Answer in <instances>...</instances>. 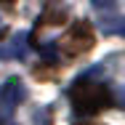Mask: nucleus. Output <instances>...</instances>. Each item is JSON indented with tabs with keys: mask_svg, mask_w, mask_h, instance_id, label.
I'll return each mask as SVG.
<instances>
[{
	"mask_svg": "<svg viewBox=\"0 0 125 125\" xmlns=\"http://www.w3.org/2000/svg\"><path fill=\"white\" fill-rule=\"evenodd\" d=\"M24 53H27V35H19L11 48L0 45V59H21Z\"/></svg>",
	"mask_w": 125,
	"mask_h": 125,
	"instance_id": "obj_5",
	"label": "nucleus"
},
{
	"mask_svg": "<svg viewBox=\"0 0 125 125\" xmlns=\"http://www.w3.org/2000/svg\"><path fill=\"white\" fill-rule=\"evenodd\" d=\"M5 35H8V29H5V27H0V40H3Z\"/></svg>",
	"mask_w": 125,
	"mask_h": 125,
	"instance_id": "obj_9",
	"label": "nucleus"
},
{
	"mask_svg": "<svg viewBox=\"0 0 125 125\" xmlns=\"http://www.w3.org/2000/svg\"><path fill=\"white\" fill-rule=\"evenodd\" d=\"M91 3L101 13H117V0H91Z\"/></svg>",
	"mask_w": 125,
	"mask_h": 125,
	"instance_id": "obj_7",
	"label": "nucleus"
},
{
	"mask_svg": "<svg viewBox=\"0 0 125 125\" xmlns=\"http://www.w3.org/2000/svg\"><path fill=\"white\" fill-rule=\"evenodd\" d=\"M0 123H3V117H0Z\"/></svg>",
	"mask_w": 125,
	"mask_h": 125,
	"instance_id": "obj_11",
	"label": "nucleus"
},
{
	"mask_svg": "<svg viewBox=\"0 0 125 125\" xmlns=\"http://www.w3.org/2000/svg\"><path fill=\"white\" fill-rule=\"evenodd\" d=\"M96 37H93V29L88 21H72V27L59 37L53 40L56 51H61L64 56H80V53H88L93 48Z\"/></svg>",
	"mask_w": 125,
	"mask_h": 125,
	"instance_id": "obj_2",
	"label": "nucleus"
},
{
	"mask_svg": "<svg viewBox=\"0 0 125 125\" xmlns=\"http://www.w3.org/2000/svg\"><path fill=\"white\" fill-rule=\"evenodd\" d=\"M69 101H72L77 115H99L101 109L112 106L109 85H104V80H93L91 72H85L72 83Z\"/></svg>",
	"mask_w": 125,
	"mask_h": 125,
	"instance_id": "obj_1",
	"label": "nucleus"
},
{
	"mask_svg": "<svg viewBox=\"0 0 125 125\" xmlns=\"http://www.w3.org/2000/svg\"><path fill=\"white\" fill-rule=\"evenodd\" d=\"M24 99H27L24 83H21L19 77H8V80L3 83V88H0V104H3L8 112H13Z\"/></svg>",
	"mask_w": 125,
	"mask_h": 125,
	"instance_id": "obj_3",
	"label": "nucleus"
},
{
	"mask_svg": "<svg viewBox=\"0 0 125 125\" xmlns=\"http://www.w3.org/2000/svg\"><path fill=\"white\" fill-rule=\"evenodd\" d=\"M0 3H5V5H11V0H0Z\"/></svg>",
	"mask_w": 125,
	"mask_h": 125,
	"instance_id": "obj_10",
	"label": "nucleus"
},
{
	"mask_svg": "<svg viewBox=\"0 0 125 125\" xmlns=\"http://www.w3.org/2000/svg\"><path fill=\"white\" fill-rule=\"evenodd\" d=\"M53 72H56L53 61H51V67H35V77H51Z\"/></svg>",
	"mask_w": 125,
	"mask_h": 125,
	"instance_id": "obj_8",
	"label": "nucleus"
},
{
	"mask_svg": "<svg viewBox=\"0 0 125 125\" xmlns=\"http://www.w3.org/2000/svg\"><path fill=\"white\" fill-rule=\"evenodd\" d=\"M64 19H67V8H61V5H48V8L40 13L37 27H40V24H45V27H56V24H64Z\"/></svg>",
	"mask_w": 125,
	"mask_h": 125,
	"instance_id": "obj_4",
	"label": "nucleus"
},
{
	"mask_svg": "<svg viewBox=\"0 0 125 125\" xmlns=\"http://www.w3.org/2000/svg\"><path fill=\"white\" fill-rule=\"evenodd\" d=\"M101 29H104V35H117V32H123V19H120L117 13H112V16L104 13V19H101Z\"/></svg>",
	"mask_w": 125,
	"mask_h": 125,
	"instance_id": "obj_6",
	"label": "nucleus"
}]
</instances>
